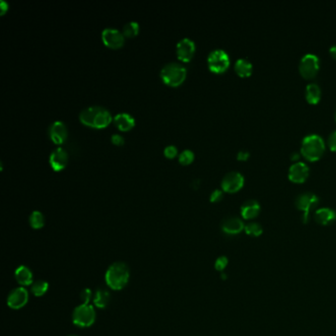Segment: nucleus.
Segmentation results:
<instances>
[{
  "mask_svg": "<svg viewBox=\"0 0 336 336\" xmlns=\"http://www.w3.org/2000/svg\"><path fill=\"white\" fill-rule=\"evenodd\" d=\"M80 122L86 126L92 128H105L111 122L110 113L102 106H90L83 109L79 116Z\"/></svg>",
  "mask_w": 336,
  "mask_h": 336,
  "instance_id": "nucleus-1",
  "label": "nucleus"
},
{
  "mask_svg": "<svg viewBox=\"0 0 336 336\" xmlns=\"http://www.w3.org/2000/svg\"><path fill=\"white\" fill-rule=\"evenodd\" d=\"M130 272L127 264L123 261L114 262L105 271V283L111 290H122L129 281Z\"/></svg>",
  "mask_w": 336,
  "mask_h": 336,
  "instance_id": "nucleus-2",
  "label": "nucleus"
},
{
  "mask_svg": "<svg viewBox=\"0 0 336 336\" xmlns=\"http://www.w3.org/2000/svg\"><path fill=\"white\" fill-rule=\"evenodd\" d=\"M324 149V141L318 134H308L302 141V155L309 161L318 160L322 156Z\"/></svg>",
  "mask_w": 336,
  "mask_h": 336,
  "instance_id": "nucleus-3",
  "label": "nucleus"
},
{
  "mask_svg": "<svg viewBox=\"0 0 336 336\" xmlns=\"http://www.w3.org/2000/svg\"><path fill=\"white\" fill-rule=\"evenodd\" d=\"M187 77V69L179 63H169L161 70V78L165 84L178 87Z\"/></svg>",
  "mask_w": 336,
  "mask_h": 336,
  "instance_id": "nucleus-4",
  "label": "nucleus"
},
{
  "mask_svg": "<svg viewBox=\"0 0 336 336\" xmlns=\"http://www.w3.org/2000/svg\"><path fill=\"white\" fill-rule=\"evenodd\" d=\"M73 323L79 327H89L96 320V312L93 306L80 304L77 306L72 314Z\"/></svg>",
  "mask_w": 336,
  "mask_h": 336,
  "instance_id": "nucleus-5",
  "label": "nucleus"
},
{
  "mask_svg": "<svg viewBox=\"0 0 336 336\" xmlns=\"http://www.w3.org/2000/svg\"><path fill=\"white\" fill-rule=\"evenodd\" d=\"M319 199L313 192H303L299 194L295 200L296 207L303 212L302 220L304 223L309 221L310 212L317 205Z\"/></svg>",
  "mask_w": 336,
  "mask_h": 336,
  "instance_id": "nucleus-6",
  "label": "nucleus"
},
{
  "mask_svg": "<svg viewBox=\"0 0 336 336\" xmlns=\"http://www.w3.org/2000/svg\"><path fill=\"white\" fill-rule=\"evenodd\" d=\"M207 63L212 72L222 73L228 69L230 65V58L225 50L214 49L209 53Z\"/></svg>",
  "mask_w": 336,
  "mask_h": 336,
  "instance_id": "nucleus-7",
  "label": "nucleus"
},
{
  "mask_svg": "<svg viewBox=\"0 0 336 336\" xmlns=\"http://www.w3.org/2000/svg\"><path fill=\"white\" fill-rule=\"evenodd\" d=\"M319 68V60L315 53H306L299 63V71L304 78L315 77Z\"/></svg>",
  "mask_w": 336,
  "mask_h": 336,
  "instance_id": "nucleus-8",
  "label": "nucleus"
},
{
  "mask_svg": "<svg viewBox=\"0 0 336 336\" xmlns=\"http://www.w3.org/2000/svg\"><path fill=\"white\" fill-rule=\"evenodd\" d=\"M244 183H245L244 176L240 172L233 171L225 175V177L222 180L221 187L224 191L233 193L242 189Z\"/></svg>",
  "mask_w": 336,
  "mask_h": 336,
  "instance_id": "nucleus-9",
  "label": "nucleus"
},
{
  "mask_svg": "<svg viewBox=\"0 0 336 336\" xmlns=\"http://www.w3.org/2000/svg\"><path fill=\"white\" fill-rule=\"evenodd\" d=\"M29 301V293L26 288L17 287L13 289L7 298V305L13 310H19L26 306Z\"/></svg>",
  "mask_w": 336,
  "mask_h": 336,
  "instance_id": "nucleus-10",
  "label": "nucleus"
},
{
  "mask_svg": "<svg viewBox=\"0 0 336 336\" xmlns=\"http://www.w3.org/2000/svg\"><path fill=\"white\" fill-rule=\"evenodd\" d=\"M102 40L107 47L114 49L121 48L125 44L124 34L113 28H106L103 31Z\"/></svg>",
  "mask_w": 336,
  "mask_h": 336,
  "instance_id": "nucleus-11",
  "label": "nucleus"
},
{
  "mask_svg": "<svg viewBox=\"0 0 336 336\" xmlns=\"http://www.w3.org/2000/svg\"><path fill=\"white\" fill-rule=\"evenodd\" d=\"M195 52V44L190 39H183L177 44L178 59L184 63H189Z\"/></svg>",
  "mask_w": 336,
  "mask_h": 336,
  "instance_id": "nucleus-12",
  "label": "nucleus"
},
{
  "mask_svg": "<svg viewBox=\"0 0 336 336\" xmlns=\"http://www.w3.org/2000/svg\"><path fill=\"white\" fill-rule=\"evenodd\" d=\"M310 173V169L304 162H296L288 171V177L293 183H304Z\"/></svg>",
  "mask_w": 336,
  "mask_h": 336,
  "instance_id": "nucleus-13",
  "label": "nucleus"
},
{
  "mask_svg": "<svg viewBox=\"0 0 336 336\" xmlns=\"http://www.w3.org/2000/svg\"><path fill=\"white\" fill-rule=\"evenodd\" d=\"M68 154L63 148H58L52 151L49 156V164L55 172H60L67 166Z\"/></svg>",
  "mask_w": 336,
  "mask_h": 336,
  "instance_id": "nucleus-14",
  "label": "nucleus"
},
{
  "mask_svg": "<svg viewBox=\"0 0 336 336\" xmlns=\"http://www.w3.org/2000/svg\"><path fill=\"white\" fill-rule=\"evenodd\" d=\"M50 139L55 144H63L68 136V131L63 122H54L49 127Z\"/></svg>",
  "mask_w": 336,
  "mask_h": 336,
  "instance_id": "nucleus-15",
  "label": "nucleus"
},
{
  "mask_svg": "<svg viewBox=\"0 0 336 336\" xmlns=\"http://www.w3.org/2000/svg\"><path fill=\"white\" fill-rule=\"evenodd\" d=\"M244 229L245 224L238 217H229L222 223V230L227 235H238Z\"/></svg>",
  "mask_w": 336,
  "mask_h": 336,
  "instance_id": "nucleus-16",
  "label": "nucleus"
},
{
  "mask_svg": "<svg viewBox=\"0 0 336 336\" xmlns=\"http://www.w3.org/2000/svg\"><path fill=\"white\" fill-rule=\"evenodd\" d=\"M15 278L22 287L30 286L34 283V275H33L32 270L28 266H25V265L19 266L15 270Z\"/></svg>",
  "mask_w": 336,
  "mask_h": 336,
  "instance_id": "nucleus-17",
  "label": "nucleus"
},
{
  "mask_svg": "<svg viewBox=\"0 0 336 336\" xmlns=\"http://www.w3.org/2000/svg\"><path fill=\"white\" fill-rule=\"evenodd\" d=\"M260 211V205L256 200H247L241 207V214L244 219L251 220L255 218Z\"/></svg>",
  "mask_w": 336,
  "mask_h": 336,
  "instance_id": "nucleus-18",
  "label": "nucleus"
},
{
  "mask_svg": "<svg viewBox=\"0 0 336 336\" xmlns=\"http://www.w3.org/2000/svg\"><path fill=\"white\" fill-rule=\"evenodd\" d=\"M115 125L122 131H128L135 126V120L132 116L126 113L119 114L114 119Z\"/></svg>",
  "mask_w": 336,
  "mask_h": 336,
  "instance_id": "nucleus-19",
  "label": "nucleus"
},
{
  "mask_svg": "<svg viewBox=\"0 0 336 336\" xmlns=\"http://www.w3.org/2000/svg\"><path fill=\"white\" fill-rule=\"evenodd\" d=\"M336 219V212L327 207H322L315 211V220L321 225H328Z\"/></svg>",
  "mask_w": 336,
  "mask_h": 336,
  "instance_id": "nucleus-20",
  "label": "nucleus"
},
{
  "mask_svg": "<svg viewBox=\"0 0 336 336\" xmlns=\"http://www.w3.org/2000/svg\"><path fill=\"white\" fill-rule=\"evenodd\" d=\"M109 301H110V294L106 289L99 288L96 290L93 298V302L97 308L105 309V307H107Z\"/></svg>",
  "mask_w": 336,
  "mask_h": 336,
  "instance_id": "nucleus-21",
  "label": "nucleus"
},
{
  "mask_svg": "<svg viewBox=\"0 0 336 336\" xmlns=\"http://www.w3.org/2000/svg\"><path fill=\"white\" fill-rule=\"evenodd\" d=\"M235 71L241 77H248L252 74V63L247 59H239L235 63Z\"/></svg>",
  "mask_w": 336,
  "mask_h": 336,
  "instance_id": "nucleus-22",
  "label": "nucleus"
},
{
  "mask_svg": "<svg viewBox=\"0 0 336 336\" xmlns=\"http://www.w3.org/2000/svg\"><path fill=\"white\" fill-rule=\"evenodd\" d=\"M306 99L310 104H316L320 100L321 96V91L319 86L316 83H310L307 85L306 91H305Z\"/></svg>",
  "mask_w": 336,
  "mask_h": 336,
  "instance_id": "nucleus-23",
  "label": "nucleus"
},
{
  "mask_svg": "<svg viewBox=\"0 0 336 336\" xmlns=\"http://www.w3.org/2000/svg\"><path fill=\"white\" fill-rule=\"evenodd\" d=\"M48 290V283L43 280H37L31 285V292L36 297H42Z\"/></svg>",
  "mask_w": 336,
  "mask_h": 336,
  "instance_id": "nucleus-24",
  "label": "nucleus"
},
{
  "mask_svg": "<svg viewBox=\"0 0 336 336\" xmlns=\"http://www.w3.org/2000/svg\"><path fill=\"white\" fill-rule=\"evenodd\" d=\"M29 222L33 229H36V230L42 229L44 225V217H43L42 212H40V211L32 212V214L30 215V218H29Z\"/></svg>",
  "mask_w": 336,
  "mask_h": 336,
  "instance_id": "nucleus-25",
  "label": "nucleus"
},
{
  "mask_svg": "<svg viewBox=\"0 0 336 336\" xmlns=\"http://www.w3.org/2000/svg\"><path fill=\"white\" fill-rule=\"evenodd\" d=\"M139 33V25L136 22H129L124 27V36L127 38H134Z\"/></svg>",
  "mask_w": 336,
  "mask_h": 336,
  "instance_id": "nucleus-26",
  "label": "nucleus"
},
{
  "mask_svg": "<svg viewBox=\"0 0 336 336\" xmlns=\"http://www.w3.org/2000/svg\"><path fill=\"white\" fill-rule=\"evenodd\" d=\"M245 231L247 233V235H249V236L258 237L262 234L263 229H262L260 224L252 222V223H249L248 225L245 226Z\"/></svg>",
  "mask_w": 336,
  "mask_h": 336,
  "instance_id": "nucleus-27",
  "label": "nucleus"
},
{
  "mask_svg": "<svg viewBox=\"0 0 336 336\" xmlns=\"http://www.w3.org/2000/svg\"><path fill=\"white\" fill-rule=\"evenodd\" d=\"M193 160H194V154L190 150L183 151L179 156V162L184 166L191 164Z\"/></svg>",
  "mask_w": 336,
  "mask_h": 336,
  "instance_id": "nucleus-28",
  "label": "nucleus"
},
{
  "mask_svg": "<svg viewBox=\"0 0 336 336\" xmlns=\"http://www.w3.org/2000/svg\"><path fill=\"white\" fill-rule=\"evenodd\" d=\"M94 298V295L92 290H90L89 288H85L81 292H80V300L82 302V304H86L89 305V303L91 302V300Z\"/></svg>",
  "mask_w": 336,
  "mask_h": 336,
  "instance_id": "nucleus-29",
  "label": "nucleus"
},
{
  "mask_svg": "<svg viewBox=\"0 0 336 336\" xmlns=\"http://www.w3.org/2000/svg\"><path fill=\"white\" fill-rule=\"evenodd\" d=\"M228 265V258L226 256H220L215 261V268L218 271H223Z\"/></svg>",
  "mask_w": 336,
  "mask_h": 336,
  "instance_id": "nucleus-30",
  "label": "nucleus"
},
{
  "mask_svg": "<svg viewBox=\"0 0 336 336\" xmlns=\"http://www.w3.org/2000/svg\"><path fill=\"white\" fill-rule=\"evenodd\" d=\"M164 155L169 159H173L178 155V149L174 145H170L168 147L165 148Z\"/></svg>",
  "mask_w": 336,
  "mask_h": 336,
  "instance_id": "nucleus-31",
  "label": "nucleus"
},
{
  "mask_svg": "<svg viewBox=\"0 0 336 336\" xmlns=\"http://www.w3.org/2000/svg\"><path fill=\"white\" fill-rule=\"evenodd\" d=\"M223 197V191L221 189H215L212 191L210 195L211 202H218Z\"/></svg>",
  "mask_w": 336,
  "mask_h": 336,
  "instance_id": "nucleus-32",
  "label": "nucleus"
},
{
  "mask_svg": "<svg viewBox=\"0 0 336 336\" xmlns=\"http://www.w3.org/2000/svg\"><path fill=\"white\" fill-rule=\"evenodd\" d=\"M327 144L331 151H336V130L332 131L329 134L327 139Z\"/></svg>",
  "mask_w": 336,
  "mask_h": 336,
  "instance_id": "nucleus-33",
  "label": "nucleus"
},
{
  "mask_svg": "<svg viewBox=\"0 0 336 336\" xmlns=\"http://www.w3.org/2000/svg\"><path fill=\"white\" fill-rule=\"evenodd\" d=\"M110 140H111L113 144H115L117 146H122V145L125 144V138L122 135H120V134H114L111 136Z\"/></svg>",
  "mask_w": 336,
  "mask_h": 336,
  "instance_id": "nucleus-34",
  "label": "nucleus"
},
{
  "mask_svg": "<svg viewBox=\"0 0 336 336\" xmlns=\"http://www.w3.org/2000/svg\"><path fill=\"white\" fill-rule=\"evenodd\" d=\"M249 157H250V153H249L247 150H240V151L238 152V155H237L238 160H241V161H245V160H247Z\"/></svg>",
  "mask_w": 336,
  "mask_h": 336,
  "instance_id": "nucleus-35",
  "label": "nucleus"
},
{
  "mask_svg": "<svg viewBox=\"0 0 336 336\" xmlns=\"http://www.w3.org/2000/svg\"><path fill=\"white\" fill-rule=\"evenodd\" d=\"M7 10H8V4L4 1H1V3H0V13H1V15L5 14V12Z\"/></svg>",
  "mask_w": 336,
  "mask_h": 336,
  "instance_id": "nucleus-36",
  "label": "nucleus"
},
{
  "mask_svg": "<svg viewBox=\"0 0 336 336\" xmlns=\"http://www.w3.org/2000/svg\"><path fill=\"white\" fill-rule=\"evenodd\" d=\"M329 53H330V55H331L333 59H335L336 60V44L332 45V46L329 48Z\"/></svg>",
  "mask_w": 336,
  "mask_h": 336,
  "instance_id": "nucleus-37",
  "label": "nucleus"
},
{
  "mask_svg": "<svg viewBox=\"0 0 336 336\" xmlns=\"http://www.w3.org/2000/svg\"><path fill=\"white\" fill-rule=\"evenodd\" d=\"M291 158H292V160H297V159L299 158V153H296V152H294Z\"/></svg>",
  "mask_w": 336,
  "mask_h": 336,
  "instance_id": "nucleus-38",
  "label": "nucleus"
},
{
  "mask_svg": "<svg viewBox=\"0 0 336 336\" xmlns=\"http://www.w3.org/2000/svg\"><path fill=\"white\" fill-rule=\"evenodd\" d=\"M335 120H336V111H335Z\"/></svg>",
  "mask_w": 336,
  "mask_h": 336,
  "instance_id": "nucleus-39",
  "label": "nucleus"
},
{
  "mask_svg": "<svg viewBox=\"0 0 336 336\" xmlns=\"http://www.w3.org/2000/svg\"><path fill=\"white\" fill-rule=\"evenodd\" d=\"M69 336H76V335H69Z\"/></svg>",
  "mask_w": 336,
  "mask_h": 336,
  "instance_id": "nucleus-40",
  "label": "nucleus"
}]
</instances>
